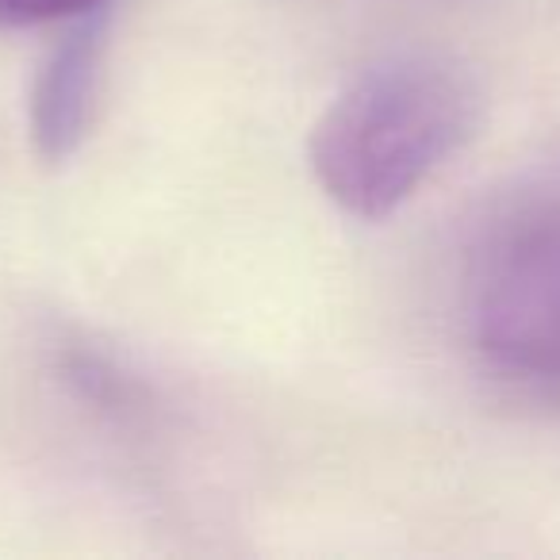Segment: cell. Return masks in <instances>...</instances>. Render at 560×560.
Here are the masks:
<instances>
[{
  "label": "cell",
  "mask_w": 560,
  "mask_h": 560,
  "mask_svg": "<svg viewBox=\"0 0 560 560\" xmlns=\"http://www.w3.org/2000/svg\"><path fill=\"white\" fill-rule=\"evenodd\" d=\"M480 124L472 73L445 55H399L365 70L312 135L323 192L358 219L407 203Z\"/></svg>",
  "instance_id": "6da1fadb"
},
{
  "label": "cell",
  "mask_w": 560,
  "mask_h": 560,
  "mask_svg": "<svg viewBox=\"0 0 560 560\" xmlns=\"http://www.w3.org/2000/svg\"><path fill=\"white\" fill-rule=\"evenodd\" d=\"M460 327L483 369L560 396V162L476 226L460 269Z\"/></svg>",
  "instance_id": "7a4b0ae2"
},
{
  "label": "cell",
  "mask_w": 560,
  "mask_h": 560,
  "mask_svg": "<svg viewBox=\"0 0 560 560\" xmlns=\"http://www.w3.org/2000/svg\"><path fill=\"white\" fill-rule=\"evenodd\" d=\"M96 66H101V24L93 16H81L78 27L55 47L35 85L32 135L39 154L50 162L70 158L85 139L96 96Z\"/></svg>",
  "instance_id": "3957f363"
},
{
  "label": "cell",
  "mask_w": 560,
  "mask_h": 560,
  "mask_svg": "<svg viewBox=\"0 0 560 560\" xmlns=\"http://www.w3.org/2000/svg\"><path fill=\"white\" fill-rule=\"evenodd\" d=\"M108 0H0V27H35L96 16Z\"/></svg>",
  "instance_id": "277c9868"
}]
</instances>
